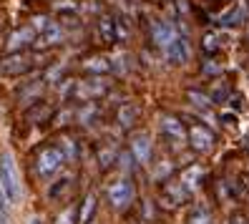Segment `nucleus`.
Returning a JSON list of instances; mask_svg holds the SVG:
<instances>
[{
    "instance_id": "nucleus-1",
    "label": "nucleus",
    "mask_w": 249,
    "mask_h": 224,
    "mask_svg": "<svg viewBox=\"0 0 249 224\" xmlns=\"http://www.w3.org/2000/svg\"><path fill=\"white\" fill-rule=\"evenodd\" d=\"M0 184H3L5 194L10 202H16L20 197V184H18V171H16V164H13L10 154L0 156Z\"/></svg>"
},
{
    "instance_id": "nucleus-2",
    "label": "nucleus",
    "mask_w": 249,
    "mask_h": 224,
    "mask_svg": "<svg viewBox=\"0 0 249 224\" xmlns=\"http://www.w3.org/2000/svg\"><path fill=\"white\" fill-rule=\"evenodd\" d=\"M63 161H66V156H63L61 149L58 146H46V149H40V154L36 159V169H38L40 176H51V174H55L58 169L63 167Z\"/></svg>"
},
{
    "instance_id": "nucleus-3",
    "label": "nucleus",
    "mask_w": 249,
    "mask_h": 224,
    "mask_svg": "<svg viewBox=\"0 0 249 224\" xmlns=\"http://www.w3.org/2000/svg\"><path fill=\"white\" fill-rule=\"evenodd\" d=\"M33 71V58L25 53H8L0 58V73L3 76H23V73Z\"/></svg>"
},
{
    "instance_id": "nucleus-4",
    "label": "nucleus",
    "mask_w": 249,
    "mask_h": 224,
    "mask_svg": "<svg viewBox=\"0 0 249 224\" xmlns=\"http://www.w3.org/2000/svg\"><path fill=\"white\" fill-rule=\"evenodd\" d=\"M108 202L116 206V209H126L131 202H134V184L121 179V182H116L108 187Z\"/></svg>"
},
{
    "instance_id": "nucleus-5",
    "label": "nucleus",
    "mask_w": 249,
    "mask_h": 224,
    "mask_svg": "<svg viewBox=\"0 0 249 224\" xmlns=\"http://www.w3.org/2000/svg\"><path fill=\"white\" fill-rule=\"evenodd\" d=\"M106 93V83L104 78H91V81H76V88H73V96L81 101H91L96 96Z\"/></svg>"
},
{
    "instance_id": "nucleus-6",
    "label": "nucleus",
    "mask_w": 249,
    "mask_h": 224,
    "mask_svg": "<svg viewBox=\"0 0 249 224\" xmlns=\"http://www.w3.org/2000/svg\"><path fill=\"white\" fill-rule=\"evenodd\" d=\"M63 40H66V31H63V28L58 25V23L51 20V25L36 38L33 48H38V51L43 48V51H46V48H53V46H58V43H63Z\"/></svg>"
},
{
    "instance_id": "nucleus-7",
    "label": "nucleus",
    "mask_w": 249,
    "mask_h": 224,
    "mask_svg": "<svg viewBox=\"0 0 249 224\" xmlns=\"http://www.w3.org/2000/svg\"><path fill=\"white\" fill-rule=\"evenodd\" d=\"M36 38H38V36H36L33 28H20V31H13V33H10V38H8V43H5V48H8L10 53H20L23 48L33 46Z\"/></svg>"
},
{
    "instance_id": "nucleus-8",
    "label": "nucleus",
    "mask_w": 249,
    "mask_h": 224,
    "mask_svg": "<svg viewBox=\"0 0 249 224\" xmlns=\"http://www.w3.org/2000/svg\"><path fill=\"white\" fill-rule=\"evenodd\" d=\"M189 144H192L196 151H209V149L214 146V133L207 126L194 124L192 129H189Z\"/></svg>"
},
{
    "instance_id": "nucleus-9",
    "label": "nucleus",
    "mask_w": 249,
    "mask_h": 224,
    "mask_svg": "<svg viewBox=\"0 0 249 224\" xmlns=\"http://www.w3.org/2000/svg\"><path fill=\"white\" fill-rule=\"evenodd\" d=\"M151 36H154V43H156V46H159L161 51H164V48H166L169 43H171L174 38H177L179 33H177V28H174L171 23L154 20V23H151Z\"/></svg>"
},
{
    "instance_id": "nucleus-10",
    "label": "nucleus",
    "mask_w": 249,
    "mask_h": 224,
    "mask_svg": "<svg viewBox=\"0 0 249 224\" xmlns=\"http://www.w3.org/2000/svg\"><path fill=\"white\" fill-rule=\"evenodd\" d=\"M161 131H164L171 141H177V144H184L189 139L186 129L181 126V121L177 116H164V118H161Z\"/></svg>"
},
{
    "instance_id": "nucleus-11",
    "label": "nucleus",
    "mask_w": 249,
    "mask_h": 224,
    "mask_svg": "<svg viewBox=\"0 0 249 224\" xmlns=\"http://www.w3.org/2000/svg\"><path fill=\"white\" fill-rule=\"evenodd\" d=\"M164 56L169 58L171 63H186L189 61V43L181 38V36H177L169 46L164 48Z\"/></svg>"
},
{
    "instance_id": "nucleus-12",
    "label": "nucleus",
    "mask_w": 249,
    "mask_h": 224,
    "mask_svg": "<svg viewBox=\"0 0 249 224\" xmlns=\"http://www.w3.org/2000/svg\"><path fill=\"white\" fill-rule=\"evenodd\" d=\"M186 197H189V189L181 182H171L164 189V204L166 206H179V204L186 202Z\"/></svg>"
},
{
    "instance_id": "nucleus-13",
    "label": "nucleus",
    "mask_w": 249,
    "mask_h": 224,
    "mask_svg": "<svg viewBox=\"0 0 249 224\" xmlns=\"http://www.w3.org/2000/svg\"><path fill=\"white\" fill-rule=\"evenodd\" d=\"M131 154H134V159L139 164H146L151 159V141L146 136H136L134 141H131Z\"/></svg>"
},
{
    "instance_id": "nucleus-14",
    "label": "nucleus",
    "mask_w": 249,
    "mask_h": 224,
    "mask_svg": "<svg viewBox=\"0 0 249 224\" xmlns=\"http://www.w3.org/2000/svg\"><path fill=\"white\" fill-rule=\"evenodd\" d=\"M116 118H119V124L124 129H128V126H134V121L139 118V109L134 106V103H124V106L119 109V113H116Z\"/></svg>"
},
{
    "instance_id": "nucleus-15",
    "label": "nucleus",
    "mask_w": 249,
    "mask_h": 224,
    "mask_svg": "<svg viewBox=\"0 0 249 224\" xmlns=\"http://www.w3.org/2000/svg\"><path fill=\"white\" fill-rule=\"evenodd\" d=\"M93 212H96V194H89V197L83 199V204H81L78 224H89V222H91V217H93Z\"/></svg>"
},
{
    "instance_id": "nucleus-16",
    "label": "nucleus",
    "mask_w": 249,
    "mask_h": 224,
    "mask_svg": "<svg viewBox=\"0 0 249 224\" xmlns=\"http://www.w3.org/2000/svg\"><path fill=\"white\" fill-rule=\"evenodd\" d=\"M83 68L91 71V73H108L111 71V61L104 58V56H93V58H89V61L83 63Z\"/></svg>"
},
{
    "instance_id": "nucleus-17",
    "label": "nucleus",
    "mask_w": 249,
    "mask_h": 224,
    "mask_svg": "<svg viewBox=\"0 0 249 224\" xmlns=\"http://www.w3.org/2000/svg\"><path fill=\"white\" fill-rule=\"evenodd\" d=\"M204 176V171H201V167H192V169H186L184 174H181V184L192 191V189H196L199 187V179Z\"/></svg>"
},
{
    "instance_id": "nucleus-18",
    "label": "nucleus",
    "mask_w": 249,
    "mask_h": 224,
    "mask_svg": "<svg viewBox=\"0 0 249 224\" xmlns=\"http://www.w3.org/2000/svg\"><path fill=\"white\" fill-rule=\"evenodd\" d=\"M43 88H46V81H36V83H31V86H25L23 91H20V101H25V103H31V101L40 98V93H43Z\"/></svg>"
},
{
    "instance_id": "nucleus-19",
    "label": "nucleus",
    "mask_w": 249,
    "mask_h": 224,
    "mask_svg": "<svg viewBox=\"0 0 249 224\" xmlns=\"http://www.w3.org/2000/svg\"><path fill=\"white\" fill-rule=\"evenodd\" d=\"M98 36L104 43H113L116 40V28H113V20L111 18H101L98 20Z\"/></svg>"
},
{
    "instance_id": "nucleus-20",
    "label": "nucleus",
    "mask_w": 249,
    "mask_h": 224,
    "mask_svg": "<svg viewBox=\"0 0 249 224\" xmlns=\"http://www.w3.org/2000/svg\"><path fill=\"white\" fill-rule=\"evenodd\" d=\"M96 113H98V109H96V103H83V106L76 111V118H78V124H83V126H89L93 118H96Z\"/></svg>"
},
{
    "instance_id": "nucleus-21",
    "label": "nucleus",
    "mask_w": 249,
    "mask_h": 224,
    "mask_svg": "<svg viewBox=\"0 0 249 224\" xmlns=\"http://www.w3.org/2000/svg\"><path fill=\"white\" fill-rule=\"evenodd\" d=\"M244 18H247V5H244V3H239L237 8L229 10L227 16L222 18V23H224V25H237V23H239V20H244Z\"/></svg>"
},
{
    "instance_id": "nucleus-22",
    "label": "nucleus",
    "mask_w": 249,
    "mask_h": 224,
    "mask_svg": "<svg viewBox=\"0 0 249 224\" xmlns=\"http://www.w3.org/2000/svg\"><path fill=\"white\" fill-rule=\"evenodd\" d=\"M58 149L63 151V156H66V161H73L78 156V149H76V141L73 139H68V136H63L61 139V144H58Z\"/></svg>"
},
{
    "instance_id": "nucleus-23",
    "label": "nucleus",
    "mask_w": 249,
    "mask_h": 224,
    "mask_svg": "<svg viewBox=\"0 0 249 224\" xmlns=\"http://www.w3.org/2000/svg\"><path fill=\"white\" fill-rule=\"evenodd\" d=\"M186 98L192 101L196 109H209V106H212V98H209L207 93H201V91H189Z\"/></svg>"
},
{
    "instance_id": "nucleus-24",
    "label": "nucleus",
    "mask_w": 249,
    "mask_h": 224,
    "mask_svg": "<svg viewBox=\"0 0 249 224\" xmlns=\"http://www.w3.org/2000/svg\"><path fill=\"white\" fill-rule=\"evenodd\" d=\"M53 111H51V106H33L31 111H28V118H31V121H46V118L51 116Z\"/></svg>"
},
{
    "instance_id": "nucleus-25",
    "label": "nucleus",
    "mask_w": 249,
    "mask_h": 224,
    "mask_svg": "<svg viewBox=\"0 0 249 224\" xmlns=\"http://www.w3.org/2000/svg\"><path fill=\"white\" fill-rule=\"evenodd\" d=\"M209 98H212V103H222V101H227V98H229L227 86H224V83H216V86H214V91L209 93Z\"/></svg>"
},
{
    "instance_id": "nucleus-26",
    "label": "nucleus",
    "mask_w": 249,
    "mask_h": 224,
    "mask_svg": "<svg viewBox=\"0 0 249 224\" xmlns=\"http://www.w3.org/2000/svg\"><path fill=\"white\" fill-rule=\"evenodd\" d=\"M201 48L207 51V53H216L219 51V38L214 33H207V36H204V40H201Z\"/></svg>"
},
{
    "instance_id": "nucleus-27",
    "label": "nucleus",
    "mask_w": 249,
    "mask_h": 224,
    "mask_svg": "<svg viewBox=\"0 0 249 224\" xmlns=\"http://www.w3.org/2000/svg\"><path fill=\"white\" fill-rule=\"evenodd\" d=\"M53 8L58 13H73V10H78V3H76V0H55Z\"/></svg>"
},
{
    "instance_id": "nucleus-28",
    "label": "nucleus",
    "mask_w": 249,
    "mask_h": 224,
    "mask_svg": "<svg viewBox=\"0 0 249 224\" xmlns=\"http://www.w3.org/2000/svg\"><path fill=\"white\" fill-rule=\"evenodd\" d=\"M113 159H116V151H113V149H104V151L98 154V164H101L104 169H106V167H111Z\"/></svg>"
},
{
    "instance_id": "nucleus-29",
    "label": "nucleus",
    "mask_w": 249,
    "mask_h": 224,
    "mask_svg": "<svg viewBox=\"0 0 249 224\" xmlns=\"http://www.w3.org/2000/svg\"><path fill=\"white\" fill-rule=\"evenodd\" d=\"M73 219H76V206H68V209H66L63 214H58L55 224H76Z\"/></svg>"
},
{
    "instance_id": "nucleus-30",
    "label": "nucleus",
    "mask_w": 249,
    "mask_h": 224,
    "mask_svg": "<svg viewBox=\"0 0 249 224\" xmlns=\"http://www.w3.org/2000/svg\"><path fill=\"white\" fill-rule=\"evenodd\" d=\"M169 174H171V161H161L154 169V179H166Z\"/></svg>"
},
{
    "instance_id": "nucleus-31",
    "label": "nucleus",
    "mask_w": 249,
    "mask_h": 224,
    "mask_svg": "<svg viewBox=\"0 0 249 224\" xmlns=\"http://www.w3.org/2000/svg\"><path fill=\"white\" fill-rule=\"evenodd\" d=\"M113 28H116V40H126L128 38V28L124 20H113Z\"/></svg>"
},
{
    "instance_id": "nucleus-32",
    "label": "nucleus",
    "mask_w": 249,
    "mask_h": 224,
    "mask_svg": "<svg viewBox=\"0 0 249 224\" xmlns=\"http://www.w3.org/2000/svg\"><path fill=\"white\" fill-rule=\"evenodd\" d=\"M61 73H63V63H55L53 68H48V73H46V78H43V81L53 83L55 78H61Z\"/></svg>"
},
{
    "instance_id": "nucleus-33",
    "label": "nucleus",
    "mask_w": 249,
    "mask_h": 224,
    "mask_svg": "<svg viewBox=\"0 0 249 224\" xmlns=\"http://www.w3.org/2000/svg\"><path fill=\"white\" fill-rule=\"evenodd\" d=\"M48 25H51V20H48L46 16H36V18H33V25H31V28H33V31H40V33H43V31H46V28H48Z\"/></svg>"
},
{
    "instance_id": "nucleus-34",
    "label": "nucleus",
    "mask_w": 249,
    "mask_h": 224,
    "mask_svg": "<svg viewBox=\"0 0 249 224\" xmlns=\"http://www.w3.org/2000/svg\"><path fill=\"white\" fill-rule=\"evenodd\" d=\"M119 161H121L124 171H128L131 167H134V161H136V159H134V154H121V156H119Z\"/></svg>"
},
{
    "instance_id": "nucleus-35",
    "label": "nucleus",
    "mask_w": 249,
    "mask_h": 224,
    "mask_svg": "<svg viewBox=\"0 0 249 224\" xmlns=\"http://www.w3.org/2000/svg\"><path fill=\"white\" fill-rule=\"evenodd\" d=\"M71 116H73V111H71V109H63L61 113L55 116V124H61V126H63V124H68V118H71Z\"/></svg>"
},
{
    "instance_id": "nucleus-36",
    "label": "nucleus",
    "mask_w": 249,
    "mask_h": 224,
    "mask_svg": "<svg viewBox=\"0 0 249 224\" xmlns=\"http://www.w3.org/2000/svg\"><path fill=\"white\" fill-rule=\"evenodd\" d=\"M204 73H222V66H216V63H207V66H204Z\"/></svg>"
},
{
    "instance_id": "nucleus-37",
    "label": "nucleus",
    "mask_w": 249,
    "mask_h": 224,
    "mask_svg": "<svg viewBox=\"0 0 249 224\" xmlns=\"http://www.w3.org/2000/svg\"><path fill=\"white\" fill-rule=\"evenodd\" d=\"M234 118H237L234 113H224V116H222V121H224V124H234Z\"/></svg>"
},
{
    "instance_id": "nucleus-38",
    "label": "nucleus",
    "mask_w": 249,
    "mask_h": 224,
    "mask_svg": "<svg viewBox=\"0 0 249 224\" xmlns=\"http://www.w3.org/2000/svg\"><path fill=\"white\" fill-rule=\"evenodd\" d=\"M234 106H237V109H239V111H242V109H244V103H242V96H234Z\"/></svg>"
},
{
    "instance_id": "nucleus-39",
    "label": "nucleus",
    "mask_w": 249,
    "mask_h": 224,
    "mask_svg": "<svg viewBox=\"0 0 249 224\" xmlns=\"http://www.w3.org/2000/svg\"><path fill=\"white\" fill-rule=\"evenodd\" d=\"M244 149H247V151H249V136L244 139Z\"/></svg>"
},
{
    "instance_id": "nucleus-40",
    "label": "nucleus",
    "mask_w": 249,
    "mask_h": 224,
    "mask_svg": "<svg viewBox=\"0 0 249 224\" xmlns=\"http://www.w3.org/2000/svg\"><path fill=\"white\" fill-rule=\"evenodd\" d=\"M38 222H40V219H38V217H33V219H31V224H38Z\"/></svg>"
},
{
    "instance_id": "nucleus-41",
    "label": "nucleus",
    "mask_w": 249,
    "mask_h": 224,
    "mask_svg": "<svg viewBox=\"0 0 249 224\" xmlns=\"http://www.w3.org/2000/svg\"><path fill=\"white\" fill-rule=\"evenodd\" d=\"M247 38H249V28H247Z\"/></svg>"
}]
</instances>
